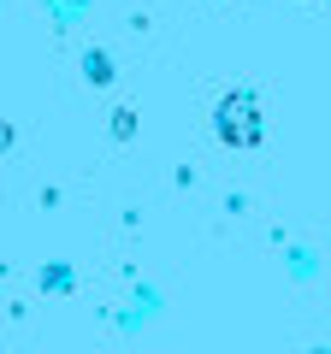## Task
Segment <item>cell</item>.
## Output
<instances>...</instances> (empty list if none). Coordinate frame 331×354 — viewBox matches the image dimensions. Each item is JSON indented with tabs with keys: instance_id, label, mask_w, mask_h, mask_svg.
I'll use <instances>...</instances> for the list:
<instances>
[{
	"instance_id": "6da1fadb",
	"label": "cell",
	"mask_w": 331,
	"mask_h": 354,
	"mask_svg": "<svg viewBox=\"0 0 331 354\" xmlns=\"http://www.w3.org/2000/svg\"><path fill=\"white\" fill-rule=\"evenodd\" d=\"M219 136H225L231 148H255V142H260V106H255V95H231V101L219 106Z\"/></svg>"
}]
</instances>
